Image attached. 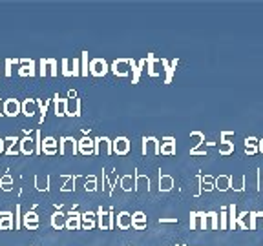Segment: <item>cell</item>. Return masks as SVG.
<instances>
[{"mask_svg":"<svg viewBox=\"0 0 263 246\" xmlns=\"http://www.w3.org/2000/svg\"><path fill=\"white\" fill-rule=\"evenodd\" d=\"M115 150H117V152H126V140L124 139H119V140H115Z\"/></svg>","mask_w":263,"mask_h":246,"instance_id":"9","label":"cell"},{"mask_svg":"<svg viewBox=\"0 0 263 246\" xmlns=\"http://www.w3.org/2000/svg\"><path fill=\"white\" fill-rule=\"evenodd\" d=\"M22 104L16 100V98H6L4 100V115L6 117H16L21 113Z\"/></svg>","mask_w":263,"mask_h":246,"instance_id":"1","label":"cell"},{"mask_svg":"<svg viewBox=\"0 0 263 246\" xmlns=\"http://www.w3.org/2000/svg\"><path fill=\"white\" fill-rule=\"evenodd\" d=\"M18 144H21V152L24 153V155H29V153H33V140L31 139H22Z\"/></svg>","mask_w":263,"mask_h":246,"instance_id":"6","label":"cell"},{"mask_svg":"<svg viewBox=\"0 0 263 246\" xmlns=\"http://www.w3.org/2000/svg\"><path fill=\"white\" fill-rule=\"evenodd\" d=\"M22 111H24L26 117H33L35 115V100L33 98H26L22 102Z\"/></svg>","mask_w":263,"mask_h":246,"instance_id":"4","label":"cell"},{"mask_svg":"<svg viewBox=\"0 0 263 246\" xmlns=\"http://www.w3.org/2000/svg\"><path fill=\"white\" fill-rule=\"evenodd\" d=\"M24 224L28 228H37V213L35 212H28L24 215Z\"/></svg>","mask_w":263,"mask_h":246,"instance_id":"5","label":"cell"},{"mask_svg":"<svg viewBox=\"0 0 263 246\" xmlns=\"http://www.w3.org/2000/svg\"><path fill=\"white\" fill-rule=\"evenodd\" d=\"M13 188V179H11V175H4L2 179H0V190H11Z\"/></svg>","mask_w":263,"mask_h":246,"instance_id":"7","label":"cell"},{"mask_svg":"<svg viewBox=\"0 0 263 246\" xmlns=\"http://www.w3.org/2000/svg\"><path fill=\"white\" fill-rule=\"evenodd\" d=\"M4 146H6V140H4V139H0V153H4V152H6V148H4Z\"/></svg>","mask_w":263,"mask_h":246,"instance_id":"11","label":"cell"},{"mask_svg":"<svg viewBox=\"0 0 263 246\" xmlns=\"http://www.w3.org/2000/svg\"><path fill=\"white\" fill-rule=\"evenodd\" d=\"M44 152L46 153H53V139H46V142H44Z\"/></svg>","mask_w":263,"mask_h":246,"instance_id":"10","label":"cell"},{"mask_svg":"<svg viewBox=\"0 0 263 246\" xmlns=\"http://www.w3.org/2000/svg\"><path fill=\"white\" fill-rule=\"evenodd\" d=\"M16 58H6V71H4V75L6 77H11V66L13 64H16Z\"/></svg>","mask_w":263,"mask_h":246,"instance_id":"8","label":"cell"},{"mask_svg":"<svg viewBox=\"0 0 263 246\" xmlns=\"http://www.w3.org/2000/svg\"><path fill=\"white\" fill-rule=\"evenodd\" d=\"M13 228V213L2 212L0 213V230H11Z\"/></svg>","mask_w":263,"mask_h":246,"instance_id":"3","label":"cell"},{"mask_svg":"<svg viewBox=\"0 0 263 246\" xmlns=\"http://www.w3.org/2000/svg\"><path fill=\"white\" fill-rule=\"evenodd\" d=\"M0 75H2V73H0Z\"/></svg>","mask_w":263,"mask_h":246,"instance_id":"12","label":"cell"},{"mask_svg":"<svg viewBox=\"0 0 263 246\" xmlns=\"http://www.w3.org/2000/svg\"><path fill=\"white\" fill-rule=\"evenodd\" d=\"M22 66H21V70H18V75L21 77H33L35 75V62L33 60H28V58H22Z\"/></svg>","mask_w":263,"mask_h":246,"instance_id":"2","label":"cell"}]
</instances>
